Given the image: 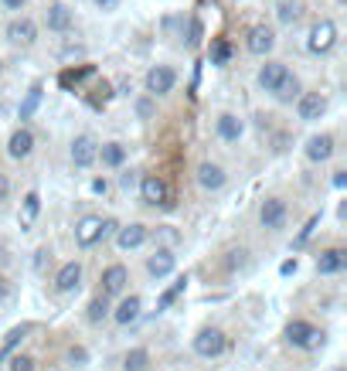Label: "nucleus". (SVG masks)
<instances>
[{
    "label": "nucleus",
    "mask_w": 347,
    "mask_h": 371,
    "mask_svg": "<svg viewBox=\"0 0 347 371\" xmlns=\"http://www.w3.org/2000/svg\"><path fill=\"white\" fill-rule=\"evenodd\" d=\"M286 337H290V344H296V347H317L323 341L320 330L310 327V323H303V320H293V323L286 327Z\"/></svg>",
    "instance_id": "nucleus-3"
},
{
    "label": "nucleus",
    "mask_w": 347,
    "mask_h": 371,
    "mask_svg": "<svg viewBox=\"0 0 347 371\" xmlns=\"http://www.w3.org/2000/svg\"><path fill=\"white\" fill-rule=\"evenodd\" d=\"M126 265H109L103 272V296H116V293L126 290Z\"/></svg>",
    "instance_id": "nucleus-11"
},
{
    "label": "nucleus",
    "mask_w": 347,
    "mask_h": 371,
    "mask_svg": "<svg viewBox=\"0 0 347 371\" xmlns=\"http://www.w3.org/2000/svg\"><path fill=\"white\" fill-rule=\"evenodd\" d=\"M38 99H41V89H38V85H34V89H31V96H27L24 109H21V119H27V116H31V112H34V106H38Z\"/></svg>",
    "instance_id": "nucleus-31"
},
{
    "label": "nucleus",
    "mask_w": 347,
    "mask_h": 371,
    "mask_svg": "<svg viewBox=\"0 0 347 371\" xmlns=\"http://www.w3.org/2000/svg\"><path fill=\"white\" fill-rule=\"evenodd\" d=\"M198 41H201V24L194 21V24H191V45H198Z\"/></svg>",
    "instance_id": "nucleus-36"
},
{
    "label": "nucleus",
    "mask_w": 347,
    "mask_h": 371,
    "mask_svg": "<svg viewBox=\"0 0 347 371\" xmlns=\"http://www.w3.org/2000/svg\"><path fill=\"white\" fill-rule=\"evenodd\" d=\"M79 279H82V265L79 263L61 265V272L54 276V290H58V293H72L75 286H79Z\"/></svg>",
    "instance_id": "nucleus-14"
},
{
    "label": "nucleus",
    "mask_w": 347,
    "mask_h": 371,
    "mask_svg": "<svg viewBox=\"0 0 347 371\" xmlns=\"http://www.w3.org/2000/svg\"><path fill=\"white\" fill-rule=\"evenodd\" d=\"M334 154V136H313L307 143V157L310 160H327Z\"/></svg>",
    "instance_id": "nucleus-21"
},
{
    "label": "nucleus",
    "mask_w": 347,
    "mask_h": 371,
    "mask_svg": "<svg viewBox=\"0 0 347 371\" xmlns=\"http://www.w3.org/2000/svg\"><path fill=\"white\" fill-rule=\"evenodd\" d=\"M184 286H187V279H177V283H174L170 290L163 293V296H161V310H163V307H170V303H174V300H177V296L184 293Z\"/></svg>",
    "instance_id": "nucleus-29"
},
{
    "label": "nucleus",
    "mask_w": 347,
    "mask_h": 371,
    "mask_svg": "<svg viewBox=\"0 0 347 371\" xmlns=\"http://www.w3.org/2000/svg\"><path fill=\"white\" fill-rule=\"evenodd\" d=\"M21 337H24V327H17V330H10V334H7V341H3V354H7V351H10V347L17 344V341H21Z\"/></svg>",
    "instance_id": "nucleus-35"
},
{
    "label": "nucleus",
    "mask_w": 347,
    "mask_h": 371,
    "mask_svg": "<svg viewBox=\"0 0 347 371\" xmlns=\"http://www.w3.org/2000/svg\"><path fill=\"white\" fill-rule=\"evenodd\" d=\"M7 194H10V184H7V177H3V174H0V201H3V198H7Z\"/></svg>",
    "instance_id": "nucleus-37"
},
{
    "label": "nucleus",
    "mask_w": 347,
    "mask_h": 371,
    "mask_svg": "<svg viewBox=\"0 0 347 371\" xmlns=\"http://www.w3.org/2000/svg\"><path fill=\"white\" fill-rule=\"evenodd\" d=\"M99 225H103L99 214H85L79 225H75V242H79L82 249H92L99 242Z\"/></svg>",
    "instance_id": "nucleus-9"
},
{
    "label": "nucleus",
    "mask_w": 347,
    "mask_h": 371,
    "mask_svg": "<svg viewBox=\"0 0 347 371\" xmlns=\"http://www.w3.org/2000/svg\"><path fill=\"white\" fill-rule=\"evenodd\" d=\"M245 45H249V52L252 54H269L272 52V45H276V34H272L266 24H256V27H249Z\"/></svg>",
    "instance_id": "nucleus-7"
},
{
    "label": "nucleus",
    "mask_w": 347,
    "mask_h": 371,
    "mask_svg": "<svg viewBox=\"0 0 347 371\" xmlns=\"http://www.w3.org/2000/svg\"><path fill=\"white\" fill-rule=\"evenodd\" d=\"M106 314H109V303H106V296H96V300L89 303V320H92V323H99V320L106 317Z\"/></svg>",
    "instance_id": "nucleus-28"
},
{
    "label": "nucleus",
    "mask_w": 347,
    "mask_h": 371,
    "mask_svg": "<svg viewBox=\"0 0 347 371\" xmlns=\"http://www.w3.org/2000/svg\"><path fill=\"white\" fill-rule=\"evenodd\" d=\"M283 75H286V65H283V61H266V65L259 68V85H263L266 92H272V89L283 82Z\"/></svg>",
    "instance_id": "nucleus-16"
},
{
    "label": "nucleus",
    "mask_w": 347,
    "mask_h": 371,
    "mask_svg": "<svg viewBox=\"0 0 347 371\" xmlns=\"http://www.w3.org/2000/svg\"><path fill=\"white\" fill-rule=\"evenodd\" d=\"M99 157V143L92 140V136H79L75 143H72V163L75 167H92Z\"/></svg>",
    "instance_id": "nucleus-8"
},
{
    "label": "nucleus",
    "mask_w": 347,
    "mask_h": 371,
    "mask_svg": "<svg viewBox=\"0 0 347 371\" xmlns=\"http://www.w3.org/2000/svg\"><path fill=\"white\" fill-rule=\"evenodd\" d=\"M276 14H279V21H283V24H296V21L303 17V7H300V0H283Z\"/></svg>",
    "instance_id": "nucleus-25"
},
{
    "label": "nucleus",
    "mask_w": 347,
    "mask_h": 371,
    "mask_svg": "<svg viewBox=\"0 0 347 371\" xmlns=\"http://www.w3.org/2000/svg\"><path fill=\"white\" fill-rule=\"evenodd\" d=\"M198 184L208 187V191H218V187L225 184V170H221L218 163H208V160H205V163L198 167Z\"/></svg>",
    "instance_id": "nucleus-15"
},
{
    "label": "nucleus",
    "mask_w": 347,
    "mask_h": 371,
    "mask_svg": "<svg viewBox=\"0 0 347 371\" xmlns=\"http://www.w3.org/2000/svg\"><path fill=\"white\" fill-rule=\"evenodd\" d=\"M194 351H198L201 358H218V354L225 351V334L214 330V327H205V330L194 337Z\"/></svg>",
    "instance_id": "nucleus-1"
},
{
    "label": "nucleus",
    "mask_w": 347,
    "mask_h": 371,
    "mask_svg": "<svg viewBox=\"0 0 347 371\" xmlns=\"http://www.w3.org/2000/svg\"><path fill=\"white\" fill-rule=\"evenodd\" d=\"M38 208H41V198L31 191L24 198V221H34V214H38Z\"/></svg>",
    "instance_id": "nucleus-30"
},
{
    "label": "nucleus",
    "mask_w": 347,
    "mask_h": 371,
    "mask_svg": "<svg viewBox=\"0 0 347 371\" xmlns=\"http://www.w3.org/2000/svg\"><path fill=\"white\" fill-rule=\"evenodd\" d=\"M147 365H150V354H147L143 347H136V351H130V354L123 358V368L126 371H147Z\"/></svg>",
    "instance_id": "nucleus-27"
},
{
    "label": "nucleus",
    "mask_w": 347,
    "mask_h": 371,
    "mask_svg": "<svg viewBox=\"0 0 347 371\" xmlns=\"http://www.w3.org/2000/svg\"><path fill=\"white\" fill-rule=\"evenodd\" d=\"M296 112L300 119H320L327 112V99L320 92H307V96H296Z\"/></svg>",
    "instance_id": "nucleus-6"
},
{
    "label": "nucleus",
    "mask_w": 347,
    "mask_h": 371,
    "mask_svg": "<svg viewBox=\"0 0 347 371\" xmlns=\"http://www.w3.org/2000/svg\"><path fill=\"white\" fill-rule=\"evenodd\" d=\"M3 3H7L10 10H21V7H24V0H3Z\"/></svg>",
    "instance_id": "nucleus-39"
},
{
    "label": "nucleus",
    "mask_w": 347,
    "mask_h": 371,
    "mask_svg": "<svg viewBox=\"0 0 347 371\" xmlns=\"http://www.w3.org/2000/svg\"><path fill=\"white\" fill-rule=\"evenodd\" d=\"M218 133H221V140H239V136H242V123L235 119V116H228V112H225V116L218 119Z\"/></svg>",
    "instance_id": "nucleus-26"
},
{
    "label": "nucleus",
    "mask_w": 347,
    "mask_h": 371,
    "mask_svg": "<svg viewBox=\"0 0 347 371\" xmlns=\"http://www.w3.org/2000/svg\"><path fill=\"white\" fill-rule=\"evenodd\" d=\"M140 194H143L147 205H170V191H167V184H163L157 174H147L140 181Z\"/></svg>",
    "instance_id": "nucleus-5"
},
{
    "label": "nucleus",
    "mask_w": 347,
    "mask_h": 371,
    "mask_svg": "<svg viewBox=\"0 0 347 371\" xmlns=\"http://www.w3.org/2000/svg\"><path fill=\"white\" fill-rule=\"evenodd\" d=\"M7 293H10V283H7V279L0 276V300H7Z\"/></svg>",
    "instance_id": "nucleus-38"
},
{
    "label": "nucleus",
    "mask_w": 347,
    "mask_h": 371,
    "mask_svg": "<svg viewBox=\"0 0 347 371\" xmlns=\"http://www.w3.org/2000/svg\"><path fill=\"white\" fill-rule=\"evenodd\" d=\"M116 228H119V225H116V221H112V218H106V221H103V225H99V242H106L109 235H116Z\"/></svg>",
    "instance_id": "nucleus-34"
},
{
    "label": "nucleus",
    "mask_w": 347,
    "mask_h": 371,
    "mask_svg": "<svg viewBox=\"0 0 347 371\" xmlns=\"http://www.w3.org/2000/svg\"><path fill=\"white\" fill-rule=\"evenodd\" d=\"M174 252L170 249H157L150 259H147V269H150V276H167V272H174Z\"/></svg>",
    "instance_id": "nucleus-17"
},
{
    "label": "nucleus",
    "mask_w": 347,
    "mask_h": 371,
    "mask_svg": "<svg viewBox=\"0 0 347 371\" xmlns=\"http://www.w3.org/2000/svg\"><path fill=\"white\" fill-rule=\"evenodd\" d=\"M7 150H10V157H17V160L27 157V154L34 150V136H31V130H17V133H14Z\"/></svg>",
    "instance_id": "nucleus-19"
},
{
    "label": "nucleus",
    "mask_w": 347,
    "mask_h": 371,
    "mask_svg": "<svg viewBox=\"0 0 347 371\" xmlns=\"http://www.w3.org/2000/svg\"><path fill=\"white\" fill-rule=\"evenodd\" d=\"M96 3H99V7H112L116 0H96Z\"/></svg>",
    "instance_id": "nucleus-40"
},
{
    "label": "nucleus",
    "mask_w": 347,
    "mask_h": 371,
    "mask_svg": "<svg viewBox=\"0 0 347 371\" xmlns=\"http://www.w3.org/2000/svg\"><path fill=\"white\" fill-rule=\"evenodd\" d=\"M7 38H10L14 45H34L38 27L31 24L27 17H21V21H10V24H7Z\"/></svg>",
    "instance_id": "nucleus-13"
},
{
    "label": "nucleus",
    "mask_w": 347,
    "mask_h": 371,
    "mask_svg": "<svg viewBox=\"0 0 347 371\" xmlns=\"http://www.w3.org/2000/svg\"><path fill=\"white\" fill-rule=\"evenodd\" d=\"M174 82H177L174 68L157 65V68H150V72H147V92H150V96H167V92L174 89Z\"/></svg>",
    "instance_id": "nucleus-4"
},
{
    "label": "nucleus",
    "mask_w": 347,
    "mask_h": 371,
    "mask_svg": "<svg viewBox=\"0 0 347 371\" xmlns=\"http://www.w3.org/2000/svg\"><path fill=\"white\" fill-rule=\"evenodd\" d=\"M272 96H276L279 103H293L296 96H300V82H296V75H290V72H286V75H283V82L272 89Z\"/></svg>",
    "instance_id": "nucleus-22"
},
{
    "label": "nucleus",
    "mask_w": 347,
    "mask_h": 371,
    "mask_svg": "<svg viewBox=\"0 0 347 371\" xmlns=\"http://www.w3.org/2000/svg\"><path fill=\"white\" fill-rule=\"evenodd\" d=\"M347 263V252L344 249H327V252H320L317 256V272H323V276H334V272H341Z\"/></svg>",
    "instance_id": "nucleus-12"
},
{
    "label": "nucleus",
    "mask_w": 347,
    "mask_h": 371,
    "mask_svg": "<svg viewBox=\"0 0 347 371\" xmlns=\"http://www.w3.org/2000/svg\"><path fill=\"white\" fill-rule=\"evenodd\" d=\"M48 27L52 31H68L72 27V10L65 3H52L48 7Z\"/></svg>",
    "instance_id": "nucleus-20"
},
{
    "label": "nucleus",
    "mask_w": 347,
    "mask_h": 371,
    "mask_svg": "<svg viewBox=\"0 0 347 371\" xmlns=\"http://www.w3.org/2000/svg\"><path fill=\"white\" fill-rule=\"evenodd\" d=\"M99 157H103V163H109V167H119V163L126 160V150H123V143H103V147H99Z\"/></svg>",
    "instance_id": "nucleus-24"
},
{
    "label": "nucleus",
    "mask_w": 347,
    "mask_h": 371,
    "mask_svg": "<svg viewBox=\"0 0 347 371\" xmlns=\"http://www.w3.org/2000/svg\"><path fill=\"white\" fill-rule=\"evenodd\" d=\"M228 54H232V48H228L225 41H214L212 58H214V61H218V65H225V61H228Z\"/></svg>",
    "instance_id": "nucleus-32"
},
{
    "label": "nucleus",
    "mask_w": 347,
    "mask_h": 371,
    "mask_svg": "<svg viewBox=\"0 0 347 371\" xmlns=\"http://www.w3.org/2000/svg\"><path fill=\"white\" fill-rule=\"evenodd\" d=\"M147 239V225H126V228H116V242L119 249H136Z\"/></svg>",
    "instance_id": "nucleus-18"
},
{
    "label": "nucleus",
    "mask_w": 347,
    "mask_h": 371,
    "mask_svg": "<svg viewBox=\"0 0 347 371\" xmlns=\"http://www.w3.org/2000/svg\"><path fill=\"white\" fill-rule=\"evenodd\" d=\"M10 371H34V361H31L27 354H17V358L10 361Z\"/></svg>",
    "instance_id": "nucleus-33"
},
{
    "label": "nucleus",
    "mask_w": 347,
    "mask_h": 371,
    "mask_svg": "<svg viewBox=\"0 0 347 371\" xmlns=\"http://www.w3.org/2000/svg\"><path fill=\"white\" fill-rule=\"evenodd\" d=\"M334 41H337V27H334V21H317L313 31H310V52L313 54L330 52Z\"/></svg>",
    "instance_id": "nucleus-2"
},
{
    "label": "nucleus",
    "mask_w": 347,
    "mask_h": 371,
    "mask_svg": "<svg viewBox=\"0 0 347 371\" xmlns=\"http://www.w3.org/2000/svg\"><path fill=\"white\" fill-rule=\"evenodd\" d=\"M334 371H344V368H334Z\"/></svg>",
    "instance_id": "nucleus-41"
},
{
    "label": "nucleus",
    "mask_w": 347,
    "mask_h": 371,
    "mask_svg": "<svg viewBox=\"0 0 347 371\" xmlns=\"http://www.w3.org/2000/svg\"><path fill=\"white\" fill-rule=\"evenodd\" d=\"M259 218H263L266 228H283V221H286V205H283V198H266Z\"/></svg>",
    "instance_id": "nucleus-10"
},
{
    "label": "nucleus",
    "mask_w": 347,
    "mask_h": 371,
    "mask_svg": "<svg viewBox=\"0 0 347 371\" xmlns=\"http://www.w3.org/2000/svg\"><path fill=\"white\" fill-rule=\"evenodd\" d=\"M116 323H133L136 317H140V296H126L119 307H116Z\"/></svg>",
    "instance_id": "nucleus-23"
}]
</instances>
